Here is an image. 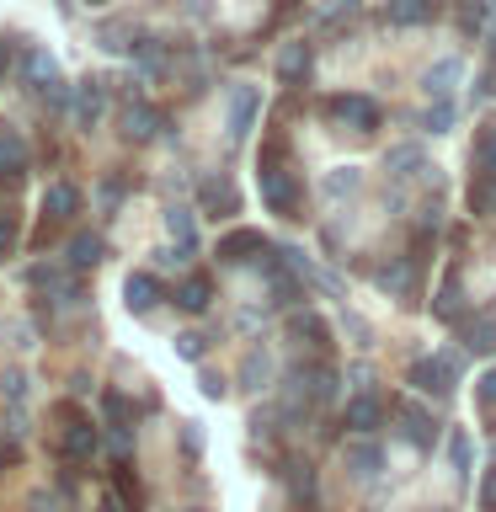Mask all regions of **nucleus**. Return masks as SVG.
Returning a JSON list of instances; mask_svg holds the SVG:
<instances>
[{
  "label": "nucleus",
  "instance_id": "1",
  "mask_svg": "<svg viewBox=\"0 0 496 512\" xmlns=\"http://www.w3.org/2000/svg\"><path fill=\"white\" fill-rule=\"evenodd\" d=\"M262 198H267L272 214H283V219H299V214H304L299 176L278 160V144H267V150H262Z\"/></svg>",
  "mask_w": 496,
  "mask_h": 512
},
{
  "label": "nucleus",
  "instance_id": "2",
  "mask_svg": "<svg viewBox=\"0 0 496 512\" xmlns=\"http://www.w3.org/2000/svg\"><path fill=\"white\" fill-rule=\"evenodd\" d=\"M459 368H464V352H438V358H416L406 368V379H411V390H422V395H454Z\"/></svg>",
  "mask_w": 496,
  "mask_h": 512
},
{
  "label": "nucleus",
  "instance_id": "3",
  "mask_svg": "<svg viewBox=\"0 0 496 512\" xmlns=\"http://www.w3.org/2000/svg\"><path fill=\"white\" fill-rule=\"evenodd\" d=\"M54 416H59V448H64V454H70V459H91L96 443H102V438H96V427L70 406V400H59Z\"/></svg>",
  "mask_w": 496,
  "mask_h": 512
},
{
  "label": "nucleus",
  "instance_id": "4",
  "mask_svg": "<svg viewBox=\"0 0 496 512\" xmlns=\"http://www.w3.org/2000/svg\"><path fill=\"white\" fill-rule=\"evenodd\" d=\"M390 411H395V427H400V438H406L411 448H422V454H427V448L438 443V416H432V411H422L416 400H395Z\"/></svg>",
  "mask_w": 496,
  "mask_h": 512
},
{
  "label": "nucleus",
  "instance_id": "5",
  "mask_svg": "<svg viewBox=\"0 0 496 512\" xmlns=\"http://www.w3.org/2000/svg\"><path fill=\"white\" fill-rule=\"evenodd\" d=\"M102 411H107V427H112V448H118V459H128V448H134L139 406H134L123 390H107V395H102Z\"/></svg>",
  "mask_w": 496,
  "mask_h": 512
},
{
  "label": "nucleus",
  "instance_id": "6",
  "mask_svg": "<svg viewBox=\"0 0 496 512\" xmlns=\"http://www.w3.org/2000/svg\"><path fill=\"white\" fill-rule=\"evenodd\" d=\"M267 256H272V246L262 230H230L219 240V262H230V267H262Z\"/></svg>",
  "mask_w": 496,
  "mask_h": 512
},
{
  "label": "nucleus",
  "instance_id": "7",
  "mask_svg": "<svg viewBox=\"0 0 496 512\" xmlns=\"http://www.w3.org/2000/svg\"><path fill=\"white\" fill-rule=\"evenodd\" d=\"M326 112L342 128H352V134H368V128H379V107L368 102V96H331Z\"/></svg>",
  "mask_w": 496,
  "mask_h": 512
},
{
  "label": "nucleus",
  "instance_id": "8",
  "mask_svg": "<svg viewBox=\"0 0 496 512\" xmlns=\"http://www.w3.org/2000/svg\"><path fill=\"white\" fill-rule=\"evenodd\" d=\"M198 208L214 219H235L240 214V192L224 182V176H208V182H198Z\"/></svg>",
  "mask_w": 496,
  "mask_h": 512
},
{
  "label": "nucleus",
  "instance_id": "9",
  "mask_svg": "<svg viewBox=\"0 0 496 512\" xmlns=\"http://www.w3.org/2000/svg\"><path fill=\"white\" fill-rule=\"evenodd\" d=\"M70 118H75V128H91L102 123V86H96V80H75L70 86Z\"/></svg>",
  "mask_w": 496,
  "mask_h": 512
},
{
  "label": "nucleus",
  "instance_id": "10",
  "mask_svg": "<svg viewBox=\"0 0 496 512\" xmlns=\"http://www.w3.org/2000/svg\"><path fill=\"white\" fill-rule=\"evenodd\" d=\"M155 299H160V278H155V272H128V278H123V304L134 315H150Z\"/></svg>",
  "mask_w": 496,
  "mask_h": 512
},
{
  "label": "nucleus",
  "instance_id": "11",
  "mask_svg": "<svg viewBox=\"0 0 496 512\" xmlns=\"http://www.w3.org/2000/svg\"><path fill=\"white\" fill-rule=\"evenodd\" d=\"M27 171V139L11 123H0V182H16Z\"/></svg>",
  "mask_w": 496,
  "mask_h": 512
},
{
  "label": "nucleus",
  "instance_id": "12",
  "mask_svg": "<svg viewBox=\"0 0 496 512\" xmlns=\"http://www.w3.org/2000/svg\"><path fill=\"white\" fill-rule=\"evenodd\" d=\"M379 422H384V400L374 390H358V395H352V406H347V427L358 432V438H368Z\"/></svg>",
  "mask_w": 496,
  "mask_h": 512
},
{
  "label": "nucleus",
  "instance_id": "13",
  "mask_svg": "<svg viewBox=\"0 0 496 512\" xmlns=\"http://www.w3.org/2000/svg\"><path fill=\"white\" fill-rule=\"evenodd\" d=\"M256 112H262V91H256V86H240V91L230 96V139H246V134H251Z\"/></svg>",
  "mask_w": 496,
  "mask_h": 512
},
{
  "label": "nucleus",
  "instance_id": "14",
  "mask_svg": "<svg viewBox=\"0 0 496 512\" xmlns=\"http://www.w3.org/2000/svg\"><path fill=\"white\" fill-rule=\"evenodd\" d=\"M267 267V294H272V304H299L304 299V283H299V272L294 267H278V262H262Z\"/></svg>",
  "mask_w": 496,
  "mask_h": 512
},
{
  "label": "nucleus",
  "instance_id": "15",
  "mask_svg": "<svg viewBox=\"0 0 496 512\" xmlns=\"http://www.w3.org/2000/svg\"><path fill=\"white\" fill-rule=\"evenodd\" d=\"M96 43H102L107 54H134V48L144 43V32H139V22H128V16H118V22H107L102 32H96Z\"/></svg>",
  "mask_w": 496,
  "mask_h": 512
},
{
  "label": "nucleus",
  "instance_id": "16",
  "mask_svg": "<svg viewBox=\"0 0 496 512\" xmlns=\"http://www.w3.org/2000/svg\"><path fill=\"white\" fill-rule=\"evenodd\" d=\"M347 475L352 480H379L384 475V448L379 443H352L347 448Z\"/></svg>",
  "mask_w": 496,
  "mask_h": 512
},
{
  "label": "nucleus",
  "instance_id": "17",
  "mask_svg": "<svg viewBox=\"0 0 496 512\" xmlns=\"http://www.w3.org/2000/svg\"><path fill=\"white\" fill-rule=\"evenodd\" d=\"M176 304H182L187 315H203L208 304H214V283H208L203 272H187V278L176 283Z\"/></svg>",
  "mask_w": 496,
  "mask_h": 512
},
{
  "label": "nucleus",
  "instance_id": "18",
  "mask_svg": "<svg viewBox=\"0 0 496 512\" xmlns=\"http://www.w3.org/2000/svg\"><path fill=\"white\" fill-rule=\"evenodd\" d=\"M102 235H96V230H75L70 240H64V262H70V267H96V262H102Z\"/></svg>",
  "mask_w": 496,
  "mask_h": 512
},
{
  "label": "nucleus",
  "instance_id": "19",
  "mask_svg": "<svg viewBox=\"0 0 496 512\" xmlns=\"http://www.w3.org/2000/svg\"><path fill=\"white\" fill-rule=\"evenodd\" d=\"M278 80H283V86H304V80H310V43H283Z\"/></svg>",
  "mask_w": 496,
  "mask_h": 512
},
{
  "label": "nucleus",
  "instance_id": "20",
  "mask_svg": "<svg viewBox=\"0 0 496 512\" xmlns=\"http://www.w3.org/2000/svg\"><path fill=\"white\" fill-rule=\"evenodd\" d=\"M459 75H464V64H459L454 54H448V59H438V64H432V70L422 75V91L432 96V102H438V96H454Z\"/></svg>",
  "mask_w": 496,
  "mask_h": 512
},
{
  "label": "nucleus",
  "instance_id": "21",
  "mask_svg": "<svg viewBox=\"0 0 496 512\" xmlns=\"http://www.w3.org/2000/svg\"><path fill=\"white\" fill-rule=\"evenodd\" d=\"M459 342H464V352H496V320L464 315L459 320Z\"/></svg>",
  "mask_w": 496,
  "mask_h": 512
},
{
  "label": "nucleus",
  "instance_id": "22",
  "mask_svg": "<svg viewBox=\"0 0 496 512\" xmlns=\"http://www.w3.org/2000/svg\"><path fill=\"white\" fill-rule=\"evenodd\" d=\"M22 75H27V86H32V91H54V86H64V80H59V70H54V59H48L43 48H27V59H22Z\"/></svg>",
  "mask_w": 496,
  "mask_h": 512
},
{
  "label": "nucleus",
  "instance_id": "23",
  "mask_svg": "<svg viewBox=\"0 0 496 512\" xmlns=\"http://www.w3.org/2000/svg\"><path fill=\"white\" fill-rule=\"evenodd\" d=\"M379 283L390 288L395 299H411V294H416V267H411V256H395V262H384V267H379Z\"/></svg>",
  "mask_w": 496,
  "mask_h": 512
},
{
  "label": "nucleus",
  "instance_id": "24",
  "mask_svg": "<svg viewBox=\"0 0 496 512\" xmlns=\"http://www.w3.org/2000/svg\"><path fill=\"white\" fill-rule=\"evenodd\" d=\"M123 134L134 139V144H150V139L160 134V112L144 107V102H134V107L123 112Z\"/></svg>",
  "mask_w": 496,
  "mask_h": 512
},
{
  "label": "nucleus",
  "instance_id": "25",
  "mask_svg": "<svg viewBox=\"0 0 496 512\" xmlns=\"http://www.w3.org/2000/svg\"><path fill=\"white\" fill-rule=\"evenodd\" d=\"M448 464H454V480H459V486H470V470H475V443H470V432H464V427L448 432Z\"/></svg>",
  "mask_w": 496,
  "mask_h": 512
},
{
  "label": "nucleus",
  "instance_id": "26",
  "mask_svg": "<svg viewBox=\"0 0 496 512\" xmlns=\"http://www.w3.org/2000/svg\"><path fill=\"white\" fill-rule=\"evenodd\" d=\"M432 315H438L443 326H459V320L470 315V304H464V288H459V278H448V283L438 288V304H432Z\"/></svg>",
  "mask_w": 496,
  "mask_h": 512
},
{
  "label": "nucleus",
  "instance_id": "27",
  "mask_svg": "<svg viewBox=\"0 0 496 512\" xmlns=\"http://www.w3.org/2000/svg\"><path fill=\"white\" fill-rule=\"evenodd\" d=\"M75 208H80V192H75L70 182H54V187L43 192V214H48V224H64V219L75 214Z\"/></svg>",
  "mask_w": 496,
  "mask_h": 512
},
{
  "label": "nucleus",
  "instance_id": "28",
  "mask_svg": "<svg viewBox=\"0 0 496 512\" xmlns=\"http://www.w3.org/2000/svg\"><path fill=\"white\" fill-rule=\"evenodd\" d=\"M438 16V0H390V22L395 27H427Z\"/></svg>",
  "mask_w": 496,
  "mask_h": 512
},
{
  "label": "nucleus",
  "instance_id": "29",
  "mask_svg": "<svg viewBox=\"0 0 496 512\" xmlns=\"http://www.w3.org/2000/svg\"><path fill=\"white\" fill-rule=\"evenodd\" d=\"M267 379H272V358H267L262 347L246 352V363H240V390H262Z\"/></svg>",
  "mask_w": 496,
  "mask_h": 512
},
{
  "label": "nucleus",
  "instance_id": "30",
  "mask_svg": "<svg viewBox=\"0 0 496 512\" xmlns=\"http://www.w3.org/2000/svg\"><path fill=\"white\" fill-rule=\"evenodd\" d=\"M166 224H171V240H182V246H198V219H192V208L171 203V208H166Z\"/></svg>",
  "mask_w": 496,
  "mask_h": 512
},
{
  "label": "nucleus",
  "instance_id": "31",
  "mask_svg": "<svg viewBox=\"0 0 496 512\" xmlns=\"http://www.w3.org/2000/svg\"><path fill=\"white\" fill-rule=\"evenodd\" d=\"M454 96H438V102L427 107V134H448V128H454Z\"/></svg>",
  "mask_w": 496,
  "mask_h": 512
},
{
  "label": "nucleus",
  "instance_id": "32",
  "mask_svg": "<svg viewBox=\"0 0 496 512\" xmlns=\"http://www.w3.org/2000/svg\"><path fill=\"white\" fill-rule=\"evenodd\" d=\"M475 166L480 171H496V123H486L475 134Z\"/></svg>",
  "mask_w": 496,
  "mask_h": 512
},
{
  "label": "nucleus",
  "instance_id": "33",
  "mask_svg": "<svg viewBox=\"0 0 496 512\" xmlns=\"http://www.w3.org/2000/svg\"><path fill=\"white\" fill-rule=\"evenodd\" d=\"M288 331L304 336V342H331V331H326V320H320V315H294V320H288Z\"/></svg>",
  "mask_w": 496,
  "mask_h": 512
},
{
  "label": "nucleus",
  "instance_id": "34",
  "mask_svg": "<svg viewBox=\"0 0 496 512\" xmlns=\"http://www.w3.org/2000/svg\"><path fill=\"white\" fill-rule=\"evenodd\" d=\"M288 486H294V496H299L304 507H310V496H315V475H310V464H304V459L288 464Z\"/></svg>",
  "mask_w": 496,
  "mask_h": 512
},
{
  "label": "nucleus",
  "instance_id": "35",
  "mask_svg": "<svg viewBox=\"0 0 496 512\" xmlns=\"http://www.w3.org/2000/svg\"><path fill=\"white\" fill-rule=\"evenodd\" d=\"M358 182H363V176H358V166H342V171H331V176H326V198H347V192H358Z\"/></svg>",
  "mask_w": 496,
  "mask_h": 512
},
{
  "label": "nucleus",
  "instance_id": "36",
  "mask_svg": "<svg viewBox=\"0 0 496 512\" xmlns=\"http://www.w3.org/2000/svg\"><path fill=\"white\" fill-rule=\"evenodd\" d=\"M176 352H182L187 363H198L203 352H208V336H198V331H182V336H176Z\"/></svg>",
  "mask_w": 496,
  "mask_h": 512
},
{
  "label": "nucleus",
  "instance_id": "37",
  "mask_svg": "<svg viewBox=\"0 0 496 512\" xmlns=\"http://www.w3.org/2000/svg\"><path fill=\"white\" fill-rule=\"evenodd\" d=\"M406 166H411V171L422 166V150H411V144H400V150H390V171H395V176H406Z\"/></svg>",
  "mask_w": 496,
  "mask_h": 512
},
{
  "label": "nucleus",
  "instance_id": "38",
  "mask_svg": "<svg viewBox=\"0 0 496 512\" xmlns=\"http://www.w3.org/2000/svg\"><path fill=\"white\" fill-rule=\"evenodd\" d=\"M187 256H198V246H182V240H176V246L155 251V262H160V267H187Z\"/></svg>",
  "mask_w": 496,
  "mask_h": 512
},
{
  "label": "nucleus",
  "instance_id": "39",
  "mask_svg": "<svg viewBox=\"0 0 496 512\" xmlns=\"http://www.w3.org/2000/svg\"><path fill=\"white\" fill-rule=\"evenodd\" d=\"M475 400H480V411H496V368H486V374H480Z\"/></svg>",
  "mask_w": 496,
  "mask_h": 512
},
{
  "label": "nucleus",
  "instance_id": "40",
  "mask_svg": "<svg viewBox=\"0 0 496 512\" xmlns=\"http://www.w3.org/2000/svg\"><path fill=\"white\" fill-rule=\"evenodd\" d=\"M0 384H6V400H11V406L27 395V379H22V368H6V374H0Z\"/></svg>",
  "mask_w": 496,
  "mask_h": 512
},
{
  "label": "nucleus",
  "instance_id": "41",
  "mask_svg": "<svg viewBox=\"0 0 496 512\" xmlns=\"http://www.w3.org/2000/svg\"><path fill=\"white\" fill-rule=\"evenodd\" d=\"M11 246H16V219L6 214V208H0V262L11 256Z\"/></svg>",
  "mask_w": 496,
  "mask_h": 512
},
{
  "label": "nucleus",
  "instance_id": "42",
  "mask_svg": "<svg viewBox=\"0 0 496 512\" xmlns=\"http://www.w3.org/2000/svg\"><path fill=\"white\" fill-rule=\"evenodd\" d=\"M480 512H496V470L486 475V486H480Z\"/></svg>",
  "mask_w": 496,
  "mask_h": 512
},
{
  "label": "nucleus",
  "instance_id": "43",
  "mask_svg": "<svg viewBox=\"0 0 496 512\" xmlns=\"http://www.w3.org/2000/svg\"><path fill=\"white\" fill-rule=\"evenodd\" d=\"M203 395H208V400H219V395H224V379L214 374V368H203Z\"/></svg>",
  "mask_w": 496,
  "mask_h": 512
},
{
  "label": "nucleus",
  "instance_id": "44",
  "mask_svg": "<svg viewBox=\"0 0 496 512\" xmlns=\"http://www.w3.org/2000/svg\"><path fill=\"white\" fill-rule=\"evenodd\" d=\"M96 198H102V208H107V214H112V208L123 203V187H112V182H102V192H96Z\"/></svg>",
  "mask_w": 496,
  "mask_h": 512
},
{
  "label": "nucleus",
  "instance_id": "45",
  "mask_svg": "<svg viewBox=\"0 0 496 512\" xmlns=\"http://www.w3.org/2000/svg\"><path fill=\"white\" fill-rule=\"evenodd\" d=\"M32 507H38V512H54V496H48V491H32Z\"/></svg>",
  "mask_w": 496,
  "mask_h": 512
},
{
  "label": "nucleus",
  "instance_id": "46",
  "mask_svg": "<svg viewBox=\"0 0 496 512\" xmlns=\"http://www.w3.org/2000/svg\"><path fill=\"white\" fill-rule=\"evenodd\" d=\"M6 64H11V48L0 43V80H6Z\"/></svg>",
  "mask_w": 496,
  "mask_h": 512
},
{
  "label": "nucleus",
  "instance_id": "47",
  "mask_svg": "<svg viewBox=\"0 0 496 512\" xmlns=\"http://www.w3.org/2000/svg\"><path fill=\"white\" fill-rule=\"evenodd\" d=\"M486 91H496V59H491V70H486Z\"/></svg>",
  "mask_w": 496,
  "mask_h": 512
},
{
  "label": "nucleus",
  "instance_id": "48",
  "mask_svg": "<svg viewBox=\"0 0 496 512\" xmlns=\"http://www.w3.org/2000/svg\"><path fill=\"white\" fill-rule=\"evenodd\" d=\"M192 512H208V507H192Z\"/></svg>",
  "mask_w": 496,
  "mask_h": 512
}]
</instances>
